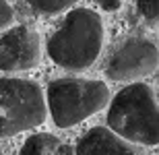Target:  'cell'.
<instances>
[{
    "mask_svg": "<svg viewBox=\"0 0 159 155\" xmlns=\"http://www.w3.org/2000/svg\"><path fill=\"white\" fill-rule=\"evenodd\" d=\"M25 2H27V6H29L35 15L54 17V15H60V12L72 8L79 0H25Z\"/></svg>",
    "mask_w": 159,
    "mask_h": 155,
    "instance_id": "9c48e42d",
    "label": "cell"
},
{
    "mask_svg": "<svg viewBox=\"0 0 159 155\" xmlns=\"http://www.w3.org/2000/svg\"><path fill=\"white\" fill-rule=\"evenodd\" d=\"M12 23H15V11H12V6L6 0H0V31L12 27Z\"/></svg>",
    "mask_w": 159,
    "mask_h": 155,
    "instance_id": "8fae6325",
    "label": "cell"
},
{
    "mask_svg": "<svg viewBox=\"0 0 159 155\" xmlns=\"http://www.w3.org/2000/svg\"><path fill=\"white\" fill-rule=\"evenodd\" d=\"M75 155H139L128 141L118 137L112 128L93 126L79 141Z\"/></svg>",
    "mask_w": 159,
    "mask_h": 155,
    "instance_id": "52a82bcc",
    "label": "cell"
},
{
    "mask_svg": "<svg viewBox=\"0 0 159 155\" xmlns=\"http://www.w3.org/2000/svg\"><path fill=\"white\" fill-rule=\"evenodd\" d=\"M103 39L106 29L99 12L91 8H75L66 15L60 29L50 37L48 54L66 71L83 72L99 58Z\"/></svg>",
    "mask_w": 159,
    "mask_h": 155,
    "instance_id": "6da1fadb",
    "label": "cell"
},
{
    "mask_svg": "<svg viewBox=\"0 0 159 155\" xmlns=\"http://www.w3.org/2000/svg\"><path fill=\"white\" fill-rule=\"evenodd\" d=\"M107 126L128 143L159 145V103L153 89L132 83L116 93L107 110Z\"/></svg>",
    "mask_w": 159,
    "mask_h": 155,
    "instance_id": "7a4b0ae2",
    "label": "cell"
},
{
    "mask_svg": "<svg viewBox=\"0 0 159 155\" xmlns=\"http://www.w3.org/2000/svg\"><path fill=\"white\" fill-rule=\"evenodd\" d=\"M159 68L157 43L145 37H130L110 56L106 75L112 81H139Z\"/></svg>",
    "mask_w": 159,
    "mask_h": 155,
    "instance_id": "5b68a950",
    "label": "cell"
},
{
    "mask_svg": "<svg viewBox=\"0 0 159 155\" xmlns=\"http://www.w3.org/2000/svg\"><path fill=\"white\" fill-rule=\"evenodd\" d=\"M41 37L27 25H17L0 33V71L23 72L39 66Z\"/></svg>",
    "mask_w": 159,
    "mask_h": 155,
    "instance_id": "8992f818",
    "label": "cell"
},
{
    "mask_svg": "<svg viewBox=\"0 0 159 155\" xmlns=\"http://www.w3.org/2000/svg\"><path fill=\"white\" fill-rule=\"evenodd\" d=\"M0 155H4V153H2V151H0Z\"/></svg>",
    "mask_w": 159,
    "mask_h": 155,
    "instance_id": "4fadbf2b",
    "label": "cell"
},
{
    "mask_svg": "<svg viewBox=\"0 0 159 155\" xmlns=\"http://www.w3.org/2000/svg\"><path fill=\"white\" fill-rule=\"evenodd\" d=\"M48 118L46 93L27 79H0V137L37 128Z\"/></svg>",
    "mask_w": 159,
    "mask_h": 155,
    "instance_id": "277c9868",
    "label": "cell"
},
{
    "mask_svg": "<svg viewBox=\"0 0 159 155\" xmlns=\"http://www.w3.org/2000/svg\"><path fill=\"white\" fill-rule=\"evenodd\" d=\"M97 2H99V6L107 12H116L120 6H122V0H97Z\"/></svg>",
    "mask_w": 159,
    "mask_h": 155,
    "instance_id": "7c38bea8",
    "label": "cell"
},
{
    "mask_svg": "<svg viewBox=\"0 0 159 155\" xmlns=\"http://www.w3.org/2000/svg\"><path fill=\"white\" fill-rule=\"evenodd\" d=\"M48 112L58 128H70L110 103V89L93 79H56L48 85Z\"/></svg>",
    "mask_w": 159,
    "mask_h": 155,
    "instance_id": "3957f363",
    "label": "cell"
},
{
    "mask_svg": "<svg viewBox=\"0 0 159 155\" xmlns=\"http://www.w3.org/2000/svg\"><path fill=\"white\" fill-rule=\"evenodd\" d=\"M136 11L149 25L159 27V0H136Z\"/></svg>",
    "mask_w": 159,
    "mask_h": 155,
    "instance_id": "30bf717a",
    "label": "cell"
},
{
    "mask_svg": "<svg viewBox=\"0 0 159 155\" xmlns=\"http://www.w3.org/2000/svg\"><path fill=\"white\" fill-rule=\"evenodd\" d=\"M19 155H75V151L70 145L60 141L56 134L37 132V134H31L23 143Z\"/></svg>",
    "mask_w": 159,
    "mask_h": 155,
    "instance_id": "ba28073f",
    "label": "cell"
}]
</instances>
